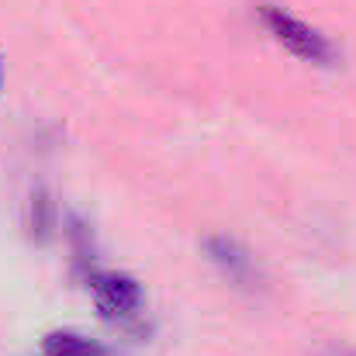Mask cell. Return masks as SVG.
<instances>
[{
	"mask_svg": "<svg viewBox=\"0 0 356 356\" xmlns=\"http://www.w3.org/2000/svg\"><path fill=\"white\" fill-rule=\"evenodd\" d=\"M259 21L266 24V31L291 49L298 59L305 63H318V66H332L336 63V45L312 24H305L301 17H294L291 10H284L280 3H259Z\"/></svg>",
	"mask_w": 356,
	"mask_h": 356,
	"instance_id": "6da1fadb",
	"label": "cell"
},
{
	"mask_svg": "<svg viewBox=\"0 0 356 356\" xmlns=\"http://www.w3.org/2000/svg\"><path fill=\"white\" fill-rule=\"evenodd\" d=\"M204 256L218 266V273L238 287V291H256L263 284V273L252 259V252L232 236H204Z\"/></svg>",
	"mask_w": 356,
	"mask_h": 356,
	"instance_id": "7a4b0ae2",
	"label": "cell"
},
{
	"mask_svg": "<svg viewBox=\"0 0 356 356\" xmlns=\"http://www.w3.org/2000/svg\"><path fill=\"white\" fill-rule=\"evenodd\" d=\"M90 287L101 312L111 318H131L142 308V287L124 273H90Z\"/></svg>",
	"mask_w": 356,
	"mask_h": 356,
	"instance_id": "3957f363",
	"label": "cell"
},
{
	"mask_svg": "<svg viewBox=\"0 0 356 356\" xmlns=\"http://www.w3.org/2000/svg\"><path fill=\"white\" fill-rule=\"evenodd\" d=\"M45 356H108V346L80 332H52L45 336Z\"/></svg>",
	"mask_w": 356,
	"mask_h": 356,
	"instance_id": "277c9868",
	"label": "cell"
},
{
	"mask_svg": "<svg viewBox=\"0 0 356 356\" xmlns=\"http://www.w3.org/2000/svg\"><path fill=\"white\" fill-rule=\"evenodd\" d=\"M24 218H28V236L35 238V242H49L52 229H56V204H52V197L45 191H35L28 197Z\"/></svg>",
	"mask_w": 356,
	"mask_h": 356,
	"instance_id": "5b68a950",
	"label": "cell"
},
{
	"mask_svg": "<svg viewBox=\"0 0 356 356\" xmlns=\"http://www.w3.org/2000/svg\"><path fill=\"white\" fill-rule=\"evenodd\" d=\"M0 87H3V56H0Z\"/></svg>",
	"mask_w": 356,
	"mask_h": 356,
	"instance_id": "8992f818",
	"label": "cell"
},
{
	"mask_svg": "<svg viewBox=\"0 0 356 356\" xmlns=\"http://www.w3.org/2000/svg\"><path fill=\"white\" fill-rule=\"evenodd\" d=\"M332 356H356V353H332Z\"/></svg>",
	"mask_w": 356,
	"mask_h": 356,
	"instance_id": "52a82bcc",
	"label": "cell"
}]
</instances>
